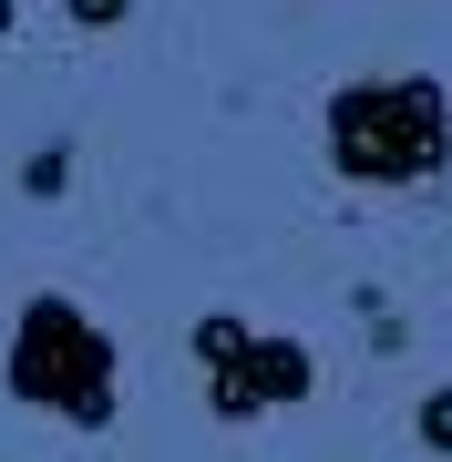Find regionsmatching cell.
<instances>
[{"label":"cell","instance_id":"52a82bcc","mask_svg":"<svg viewBox=\"0 0 452 462\" xmlns=\"http://www.w3.org/2000/svg\"><path fill=\"white\" fill-rule=\"evenodd\" d=\"M11 11H21V0H0V32H11Z\"/></svg>","mask_w":452,"mask_h":462},{"label":"cell","instance_id":"277c9868","mask_svg":"<svg viewBox=\"0 0 452 462\" xmlns=\"http://www.w3.org/2000/svg\"><path fill=\"white\" fill-rule=\"evenodd\" d=\"M411 442L432 452V462H452V380H432V391L411 401Z\"/></svg>","mask_w":452,"mask_h":462},{"label":"cell","instance_id":"7a4b0ae2","mask_svg":"<svg viewBox=\"0 0 452 462\" xmlns=\"http://www.w3.org/2000/svg\"><path fill=\"white\" fill-rule=\"evenodd\" d=\"M0 380H11L21 411H51L72 431H114V411H124V349H114V329H103L83 298H62V288L21 298L11 370H0Z\"/></svg>","mask_w":452,"mask_h":462},{"label":"cell","instance_id":"3957f363","mask_svg":"<svg viewBox=\"0 0 452 462\" xmlns=\"http://www.w3.org/2000/svg\"><path fill=\"white\" fill-rule=\"evenodd\" d=\"M185 349H196V380H206L217 421H257V411H288V401L318 391V349L278 339V329H247L236 309H206L185 329Z\"/></svg>","mask_w":452,"mask_h":462},{"label":"cell","instance_id":"5b68a950","mask_svg":"<svg viewBox=\"0 0 452 462\" xmlns=\"http://www.w3.org/2000/svg\"><path fill=\"white\" fill-rule=\"evenodd\" d=\"M62 175H72V154H62V144H42L32 165H21V196H42V206H51V196H62Z\"/></svg>","mask_w":452,"mask_h":462},{"label":"cell","instance_id":"6da1fadb","mask_svg":"<svg viewBox=\"0 0 452 462\" xmlns=\"http://www.w3.org/2000/svg\"><path fill=\"white\" fill-rule=\"evenodd\" d=\"M329 165L370 185V196H391V185H432L452 165V93L432 72H370V83H339L329 114Z\"/></svg>","mask_w":452,"mask_h":462},{"label":"cell","instance_id":"8992f818","mask_svg":"<svg viewBox=\"0 0 452 462\" xmlns=\"http://www.w3.org/2000/svg\"><path fill=\"white\" fill-rule=\"evenodd\" d=\"M62 11H72V32H124L134 0H62Z\"/></svg>","mask_w":452,"mask_h":462}]
</instances>
